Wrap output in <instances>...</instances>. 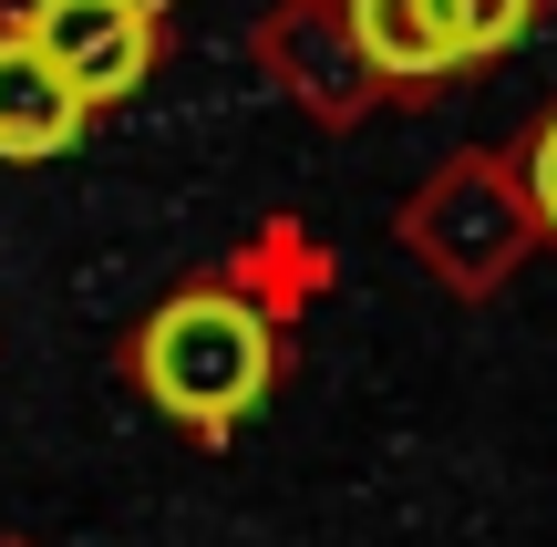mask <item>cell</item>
Instances as JSON below:
<instances>
[{
    "label": "cell",
    "instance_id": "cell-1",
    "mask_svg": "<svg viewBox=\"0 0 557 547\" xmlns=\"http://www.w3.org/2000/svg\"><path fill=\"white\" fill-rule=\"evenodd\" d=\"M135 362H145V393H156L176 424L227 434L269 393V362H278V351H269V321L248 300H227V289H186V300H165L156 321H145Z\"/></svg>",
    "mask_w": 557,
    "mask_h": 547
},
{
    "label": "cell",
    "instance_id": "cell-2",
    "mask_svg": "<svg viewBox=\"0 0 557 547\" xmlns=\"http://www.w3.org/2000/svg\"><path fill=\"white\" fill-rule=\"evenodd\" d=\"M32 41L62 62L83 103H114L156 62V0H32Z\"/></svg>",
    "mask_w": 557,
    "mask_h": 547
},
{
    "label": "cell",
    "instance_id": "cell-3",
    "mask_svg": "<svg viewBox=\"0 0 557 547\" xmlns=\"http://www.w3.org/2000/svg\"><path fill=\"white\" fill-rule=\"evenodd\" d=\"M83 114H94V103L62 83V62L41 52L32 32H11V41H0V156H11V165L62 156V145L83 135Z\"/></svg>",
    "mask_w": 557,
    "mask_h": 547
},
{
    "label": "cell",
    "instance_id": "cell-4",
    "mask_svg": "<svg viewBox=\"0 0 557 547\" xmlns=\"http://www.w3.org/2000/svg\"><path fill=\"white\" fill-rule=\"evenodd\" d=\"M351 41H361V62H372V73H393V83H423V73H444V62H455L434 0H351Z\"/></svg>",
    "mask_w": 557,
    "mask_h": 547
},
{
    "label": "cell",
    "instance_id": "cell-5",
    "mask_svg": "<svg viewBox=\"0 0 557 547\" xmlns=\"http://www.w3.org/2000/svg\"><path fill=\"white\" fill-rule=\"evenodd\" d=\"M527 11H537V0H434V21H444V41H455V62L506 52V41L527 32Z\"/></svg>",
    "mask_w": 557,
    "mask_h": 547
},
{
    "label": "cell",
    "instance_id": "cell-6",
    "mask_svg": "<svg viewBox=\"0 0 557 547\" xmlns=\"http://www.w3.org/2000/svg\"><path fill=\"white\" fill-rule=\"evenodd\" d=\"M527 186H537V217L557 227V124L537 135V165H527Z\"/></svg>",
    "mask_w": 557,
    "mask_h": 547
}]
</instances>
